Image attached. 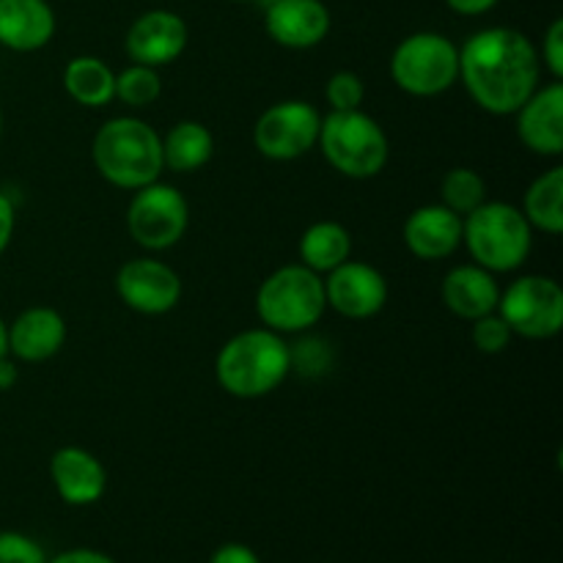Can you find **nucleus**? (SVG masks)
Listing matches in <instances>:
<instances>
[{
    "label": "nucleus",
    "mask_w": 563,
    "mask_h": 563,
    "mask_svg": "<svg viewBox=\"0 0 563 563\" xmlns=\"http://www.w3.org/2000/svg\"><path fill=\"white\" fill-rule=\"evenodd\" d=\"M539 77L537 44L515 27H484L460 47L462 86L493 115H515L539 88Z\"/></svg>",
    "instance_id": "1"
},
{
    "label": "nucleus",
    "mask_w": 563,
    "mask_h": 563,
    "mask_svg": "<svg viewBox=\"0 0 563 563\" xmlns=\"http://www.w3.org/2000/svg\"><path fill=\"white\" fill-rule=\"evenodd\" d=\"M291 374V346L269 328L242 330L214 357L218 385L234 399H264Z\"/></svg>",
    "instance_id": "2"
},
{
    "label": "nucleus",
    "mask_w": 563,
    "mask_h": 563,
    "mask_svg": "<svg viewBox=\"0 0 563 563\" xmlns=\"http://www.w3.org/2000/svg\"><path fill=\"white\" fill-rule=\"evenodd\" d=\"M97 174L119 190H141L163 174V137L148 121L115 115L104 121L91 141Z\"/></svg>",
    "instance_id": "3"
},
{
    "label": "nucleus",
    "mask_w": 563,
    "mask_h": 563,
    "mask_svg": "<svg viewBox=\"0 0 563 563\" xmlns=\"http://www.w3.org/2000/svg\"><path fill=\"white\" fill-rule=\"evenodd\" d=\"M462 245L478 267L498 275L515 273L531 256L533 229L515 203L484 201L462 218Z\"/></svg>",
    "instance_id": "4"
},
{
    "label": "nucleus",
    "mask_w": 563,
    "mask_h": 563,
    "mask_svg": "<svg viewBox=\"0 0 563 563\" xmlns=\"http://www.w3.org/2000/svg\"><path fill=\"white\" fill-rule=\"evenodd\" d=\"M324 159L346 179H374L390 157V143L377 119L361 110H330L319 126Z\"/></svg>",
    "instance_id": "5"
},
{
    "label": "nucleus",
    "mask_w": 563,
    "mask_h": 563,
    "mask_svg": "<svg viewBox=\"0 0 563 563\" xmlns=\"http://www.w3.org/2000/svg\"><path fill=\"white\" fill-rule=\"evenodd\" d=\"M324 311V280L306 264H284L269 273L256 291L258 319L280 335L311 330Z\"/></svg>",
    "instance_id": "6"
},
{
    "label": "nucleus",
    "mask_w": 563,
    "mask_h": 563,
    "mask_svg": "<svg viewBox=\"0 0 563 563\" xmlns=\"http://www.w3.org/2000/svg\"><path fill=\"white\" fill-rule=\"evenodd\" d=\"M390 77L410 97H440L460 80V47L443 33H410L390 55Z\"/></svg>",
    "instance_id": "7"
},
{
    "label": "nucleus",
    "mask_w": 563,
    "mask_h": 563,
    "mask_svg": "<svg viewBox=\"0 0 563 563\" xmlns=\"http://www.w3.org/2000/svg\"><path fill=\"white\" fill-rule=\"evenodd\" d=\"M495 311L520 339H553L563 328V289L550 275H520L500 291Z\"/></svg>",
    "instance_id": "8"
},
{
    "label": "nucleus",
    "mask_w": 563,
    "mask_h": 563,
    "mask_svg": "<svg viewBox=\"0 0 563 563\" xmlns=\"http://www.w3.org/2000/svg\"><path fill=\"white\" fill-rule=\"evenodd\" d=\"M190 225V203L179 187L152 181L132 196L126 209V231L148 253L174 247Z\"/></svg>",
    "instance_id": "9"
},
{
    "label": "nucleus",
    "mask_w": 563,
    "mask_h": 563,
    "mask_svg": "<svg viewBox=\"0 0 563 563\" xmlns=\"http://www.w3.org/2000/svg\"><path fill=\"white\" fill-rule=\"evenodd\" d=\"M322 115L306 99H286L269 104L253 126V143L258 154L275 163H291L317 148Z\"/></svg>",
    "instance_id": "10"
},
{
    "label": "nucleus",
    "mask_w": 563,
    "mask_h": 563,
    "mask_svg": "<svg viewBox=\"0 0 563 563\" xmlns=\"http://www.w3.org/2000/svg\"><path fill=\"white\" fill-rule=\"evenodd\" d=\"M115 295L143 317H163L174 311L181 300V278L170 264L159 258H130L115 273Z\"/></svg>",
    "instance_id": "11"
},
{
    "label": "nucleus",
    "mask_w": 563,
    "mask_h": 563,
    "mask_svg": "<svg viewBox=\"0 0 563 563\" xmlns=\"http://www.w3.org/2000/svg\"><path fill=\"white\" fill-rule=\"evenodd\" d=\"M324 300L346 319H372L388 302V280L372 264L346 258L324 278Z\"/></svg>",
    "instance_id": "12"
},
{
    "label": "nucleus",
    "mask_w": 563,
    "mask_h": 563,
    "mask_svg": "<svg viewBox=\"0 0 563 563\" xmlns=\"http://www.w3.org/2000/svg\"><path fill=\"white\" fill-rule=\"evenodd\" d=\"M187 42H190V27L176 11L152 9L132 22L124 47L132 64L159 69V66L179 60L187 49Z\"/></svg>",
    "instance_id": "13"
},
{
    "label": "nucleus",
    "mask_w": 563,
    "mask_h": 563,
    "mask_svg": "<svg viewBox=\"0 0 563 563\" xmlns=\"http://www.w3.org/2000/svg\"><path fill=\"white\" fill-rule=\"evenodd\" d=\"M517 137L522 146L542 157L563 154V82L553 80L537 88L517 110Z\"/></svg>",
    "instance_id": "14"
},
{
    "label": "nucleus",
    "mask_w": 563,
    "mask_h": 563,
    "mask_svg": "<svg viewBox=\"0 0 563 563\" xmlns=\"http://www.w3.org/2000/svg\"><path fill=\"white\" fill-rule=\"evenodd\" d=\"M330 9L322 0H273L264 14L269 38L286 49H311L330 33Z\"/></svg>",
    "instance_id": "15"
},
{
    "label": "nucleus",
    "mask_w": 563,
    "mask_h": 563,
    "mask_svg": "<svg viewBox=\"0 0 563 563\" xmlns=\"http://www.w3.org/2000/svg\"><path fill=\"white\" fill-rule=\"evenodd\" d=\"M405 245L421 262H440L462 245V218L443 203H423L405 220Z\"/></svg>",
    "instance_id": "16"
},
{
    "label": "nucleus",
    "mask_w": 563,
    "mask_h": 563,
    "mask_svg": "<svg viewBox=\"0 0 563 563\" xmlns=\"http://www.w3.org/2000/svg\"><path fill=\"white\" fill-rule=\"evenodd\" d=\"M49 478L69 506H91L108 489V471L91 451L64 445L49 456Z\"/></svg>",
    "instance_id": "17"
},
{
    "label": "nucleus",
    "mask_w": 563,
    "mask_h": 563,
    "mask_svg": "<svg viewBox=\"0 0 563 563\" xmlns=\"http://www.w3.org/2000/svg\"><path fill=\"white\" fill-rule=\"evenodd\" d=\"M66 344V319L49 306L25 308L9 324V355L22 363H44Z\"/></svg>",
    "instance_id": "18"
},
{
    "label": "nucleus",
    "mask_w": 563,
    "mask_h": 563,
    "mask_svg": "<svg viewBox=\"0 0 563 563\" xmlns=\"http://www.w3.org/2000/svg\"><path fill=\"white\" fill-rule=\"evenodd\" d=\"M55 11L47 0H0V44L14 53H36L55 36Z\"/></svg>",
    "instance_id": "19"
},
{
    "label": "nucleus",
    "mask_w": 563,
    "mask_h": 563,
    "mask_svg": "<svg viewBox=\"0 0 563 563\" xmlns=\"http://www.w3.org/2000/svg\"><path fill=\"white\" fill-rule=\"evenodd\" d=\"M500 286L495 273L478 264H460L443 280V302L454 317L473 322L498 308Z\"/></svg>",
    "instance_id": "20"
},
{
    "label": "nucleus",
    "mask_w": 563,
    "mask_h": 563,
    "mask_svg": "<svg viewBox=\"0 0 563 563\" xmlns=\"http://www.w3.org/2000/svg\"><path fill=\"white\" fill-rule=\"evenodd\" d=\"M159 137H163V168L174 174H196L214 154V137L201 121H176Z\"/></svg>",
    "instance_id": "21"
},
{
    "label": "nucleus",
    "mask_w": 563,
    "mask_h": 563,
    "mask_svg": "<svg viewBox=\"0 0 563 563\" xmlns=\"http://www.w3.org/2000/svg\"><path fill=\"white\" fill-rule=\"evenodd\" d=\"M64 88L82 108H104L115 99V71L97 55H77L66 64Z\"/></svg>",
    "instance_id": "22"
},
{
    "label": "nucleus",
    "mask_w": 563,
    "mask_h": 563,
    "mask_svg": "<svg viewBox=\"0 0 563 563\" xmlns=\"http://www.w3.org/2000/svg\"><path fill=\"white\" fill-rule=\"evenodd\" d=\"M352 256V234L335 220L311 223L300 236V264L319 275H328Z\"/></svg>",
    "instance_id": "23"
},
{
    "label": "nucleus",
    "mask_w": 563,
    "mask_h": 563,
    "mask_svg": "<svg viewBox=\"0 0 563 563\" xmlns=\"http://www.w3.org/2000/svg\"><path fill=\"white\" fill-rule=\"evenodd\" d=\"M522 214L531 223V229L544 234H561L563 231V168L544 170L542 176L531 181L522 201Z\"/></svg>",
    "instance_id": "24"
},
{
    "label": "nucleus",
    "mask_w": 563,
    "mask_h": 563,
    "mask_svg": "<svg viewBox=\"0 0 563 563\" xmlns=\"http://www.w3.org/2000/svg\"><path fill=\"white\" fill-rule=\"evenodd\" d=\"M440 198L443 207L465 218L487 201V181L473 168H451L440 181Z\"/></svg>",
    "instance_id": "25"
},
{
    "label": "nucleus",
    "mask_w": 563,
    "mask_h": 563,
    "mask_svg": "<svg viewBox=\"0 0 563 563\" xmlns=\"http://www.w3.org/2000/svg\"><path fill=\"white\" fill-rule=\"evenodd\" d=\"M163 93V80L157 69L143 64H130L115 75V99L130 108H148Z\"/></svg>",
    "instance_id": "26"
},
{
    "label": "nucleus",
    "mask_w": 563,
    "mask_h": 563,
    "mask_svg": "<svg viewBox=\"0 0 563 563\" xmlns=\"http://www.w3.org/2000/svg\"><path fill=\"white\" fill-rule=\"evenodd\" d=\"M324 97H328L330 110H361L363 99H366V82L357 71L341 69L330 75Z\"/></svg>",
    "instance_id": "27"
},
{
    "label": "nucleus",
    "mask_w": 563,
    "mask_h": 563,
    "mask_svg": "<svg viewBox=\"0 0 563 563\" xmlns=\"http://www.w3.org/2000/svg\"><path fill=\"white\" fill-rule=\"evenodd\" d=\"M471 339L473 346H476L478 352H484V355H500V352L509 350L515 333H511L509 324L504 322V317H500L498 311H493L487 313V317L473 319Z\"/></svg>",
    "instance_id": "28"
},
{
    "label": "nucleus",
    "mask_w": 563,
    "mask_h": 563,
    "mask_svg": "<svg viewBox=\"0 0 563 563\" xmlns=\"http://www.w3.org/2000/svg\"><path fill=\"white\" fill-rule=\"evenodd\" d=\"M0 563H47L44 550L25 533H0Z\"/></svg>",
    "instance_id": "29"
},
{
    "label": "nucleus",
    "mask_w": 563,
    "mask_h": 563,
    "mask_svg": "<svg viewBox=\"0 0 563 563\" xmlns=\"http://www.w3.org/2000/svg\"><path fill=\"white\" fill-rule=\"evenodd\" d=\"M542 66H548V71L553 75V80L563 77V20L550 22L548 33L542 38V53H539Z\"/></svg>",
    "instance_id": "30"
},
{
    "label": "nucleus",
    "mask_w": 563,
    "mask_h": 563,
    "mask_svg": "<svg viewBox=\"0 0 563 563\" xmlns=\"http://www.w3.org/2000/svg\"><path fill=\"white\" fill-rule=\"evenodd\" d=\"M14 229H16V212L14 203L5 192H0V256L5 253V247L11 245L14 240Z\"/></svg>",
    "instance_id": "31"
},
{
    "label": "nucleus",
    "mask_w": 563,
    "mask_h": 563,
    "mask_svg": "<svg viewBox=\"0 0 563 563\" xmlns=\"http://www.w3.org/2000/svg\"><path fill=\"white\" fill-rule=\"evenodd\" d=\"M209 563H262V561H258V555L253 553L251 548L231 542V544H223Z\"/></svg>",
    "instance_id": "32"
},
{
    "label": "nucleus",
    "mask_w": 563,
    "mask_h": 563,
    "mask_svg": "<svg viewBox=\"0 0 563 563\" xmlns=\"http://www.w3.org/2000/svg\"><path fill=\"white\" fill-rule=\"evenodd\" d=\"M498 3H500V0H445V5H449L451 11H456V14H462V16L487 14V11H493Z\"/></svg>",
    "instance_id": "33"
},
{
    "label": "nucleus",
    "mask_w": 563,
    "mask_h": 563,
    "mask_svg": "<svg viewBox=\"0 0 563 563\" xmlns=\"http://www.w3.org/2000/svg\"><path fill=\"white\" fill-rule=\"evenodd\" d=\"M53 563H115L108 559L104 553H97V550H69V553H60Z\"/></svg>",
    "instance_id": "34"
},
{
    "label": "nucleus",
    "mask_w": 563,
    "mask_h": 563,
    "mask_svg": "<svg viewBox=\"0 0 563 563\" xmlns=\"http://www.w3.org/2000/svg\"><path fill=\"white\" fill-rule=\"evenodd\" d=\"M16 379H20V374H16L14 361H9V355H3L0 357V390H11L16 385Z\"/></svg>",
    "instance_id": "35"
},
{
    "label": "nucleus",
    "mask_w": 563,
    "mask_h": 563,
    "mask_svg": "<svg viewBox=\"0 0 563 563\" xmlns=\"http://www.w3.org/2000/svg\"><path fill=\"white\" fill-rule=\"evenodd\" d=\"M9 355V324L0 319V357Z\"/></svg>",
    "instance_id": "36"
},
{
    "label": "nucleus",
    "mask_w": 563,
    "mask_h": 563,
    "mask_svg": "<svg viewBox=\"0 0 563 563\" xmlns=\"http://www.w3.org/2000/svg\"><path fill=\"white\" fill-rule=\"evenodd\" d=\"M0 135H3V110H0Z\"/></svg>",
    "instance_id": "37"
},
{
    "label": "nucleus",
    "mask_w": 563,
    "mask_h": 563,
    "mask_svg": "<svg viewBox=\"0 0 563 563\" xmlns=\"http://www.w3.org/2000/svg\"><path fill=\"white\" fill-rule=\"evenodd\" d=\"M240 3H245V0H240Z\"/></svg>",
    "instance_id": "38"
}]
</instances>
